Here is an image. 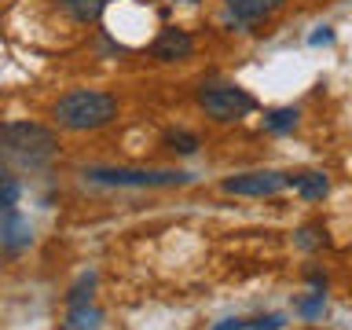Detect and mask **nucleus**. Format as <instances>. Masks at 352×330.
<instances>
[{
	"instance_id": "nucleus-19",
	"label": "nucleus",
	"mask_w": 352,
	"mask_h": 330,
	"mask_svg": "<svg viewBox=\"0 0 352 330\" xmlns=\"http://www.w3.org/2000/svg\"><path fill=\"white\" fill-rule=\"evenodd\" d=\"M308 283L316 286V294H323V290H327V275H319V272H308Z\"/></svg>"
},
{
	"instance_id": "nucleus-7",
	"label": "nucleus",
	"mask_w": 352,
	"mask_h": 330,
	"mask_svg": "<svg viewBox=\"0 0 352 330\" xmlns=\"http://www.w3.org/2000/svg\"><path fill=\"white\" fill-rule=\"evenodd\" d=\"M33 246V228L19 209H0V250L4 253H22Z\"/></svg>"
},
{
	"instance_id": "nucleus-11",
	"label": "nucleus",
	"mask_w": 352,
	"mask_h": 330,
	"mask_svg": "<svg viewBox=\"0 0 352 330\" xmlns=\"http://www.w3.org/2000/svg\"><path fill=\"white\" fill-rule=\"evenodd\" d=\"M103 323V312L88 301V305H70V312L63 319V330H96Z\"/></svg>"
},
{
	"instance_id": "nucleus-18",
	"label": "nucleus",
	"mask_w": 352,
	"mask_h": 330,
	"mask_svg": "<svg viewBox=\"0 0 352 330\" xmlns=\"http://www.w3.org/2000/svg\"><path fill=\"white\" fill-rule=\"evenodd\" d=\"M253 323H250V319H224V323H217L213 330H250Z\"/></svg>"
},
{
	"instance_id": "nucleus-1",
	"label": "nucleus",
	"mask_w": 352,
	"mask_h": 330,
	"mask_svg": "<svg viewBox=\"0 0 352 330\" xmlns=\"http://www.w3.org/2000/svg\"><path fill=\"white\" fill-rule=\"evenodd\" d=\"M59 154V136L37 121H4L0 125V158L22 169H44Z\"/></svg>"
},
{
	"instance_id": "nucleus-10",
	"label": "nucleus",
	"mask_w": 352,
	"mask_h": 330,
	"mask_svg": "<svg viewBox=\"0 0 352 330\" xmlns=\"http://www.w3.org/2000/svg\"><path fill=\"white\" fill-rule=\"evenodd\" d=\"M66 15L74 22H85V26H92V22L103 19V11L110 8V0H63Z\"/></svg>"
},
{
	"instance_id": "nucleus-2",
	"label": "nucleus",
	"mask_w": 352,
	"mask_h": 330,
	"mask_svg": "<svg viewBox=\"0 0 352 330\" xmlns=\"http://www.w3.org/2000/svg\"><path fill=\"white\" fill-rule=\"evenodd\" d=\"M118 110H121L118 96L99 92V88H74L55 103L52 114L66 132H96V129H107L118 118Z\"/></svg>"
},
{
	"instance_id": "nucleus-3",
	"label": "nucleus",
	"mask_w": 352,
	"mask_h": 330,
	"mask_svg": "<svg viewBox=\"0 0 352 330\" xmlns=\"http://www.w3.org/2000/svg\"><path fill=\"white\" fill-rule=\"evenodd\" d=\"M198 107L206 110V118L220 121V125H231V121H242L246 114L257 110V99H253L246 88L239 85H202L198 88Z\"/></svg>"
},
{
	"instance_id": "nucleus-15",
	"label": "nucleus",
	"mask_w": 352,
	"mask_h": 330,
	"mask_svg": "<svg viewBox=\"0 0 352 330\" xmlns=\"http://www.w3.org/2000/svg\"><path fill=\"white\" fill-rule=\"evenodd\" d=\"M19 195H22L19 176L11 173V169H0V209H15Z\"/></svg>"
},
{
	"instance_id": "nucleus-14",
	"label": "nucleus",
	"mask_w": 352,
	"mask_h": 330,
	"mask_svg": "<svg viewBox=\"0 0 352 330\" xmlns=\"http://www.w3.org/2000/svg\"><path fill=\"white\" fill-rule=\"evenodd\" d=\"M294 242H297V250L316 253V250H323L330 239H327V228H323V224H305V228L294 235Z\"/></svg>"
},
{
	"instance_id": "nucleus-16",
	"label": "nucleus",
	"mask_w": 352,
	"mask_h": 330,
	"mask_svg": "<svg viewBox=\"0 0 352 330\" xmlns=\"http://www.w3.org/2000/svg\"><path fill=\"white\" fill-rule=\"evenodd\" d=\"M92 290H96V272H85L81 279L74 283V290L66 294V305H88L92 301Z\"/></svg>"
},
{
	"instance_id": "nucleus-13",
	"label": "nucleus",
	"mask_w": 352,
	"mask_h": 330,
	"mask_svg": "<svg viewBox=\"0 0 352 330\" xmlns=\"http://www.w3.org/2000/svg\"><path fill=\"white\" fill-rule=\"evenodd\" d=\"M162 143H165L173 154H184V158H191V154H198V147H202V140H198L191 129H169V132L162 136Z\"/></svg>"
},
{
	"instance_id": "nucleus-4",
	"label": "nucleus",
	"mask_w": 352,
	"mask_h": 330,
	"mask_svg": "<svg viewBox=\"0 0 352 330\" xmlns=\"http://www.w3.org/2000/svg\"><path fill=\"white\" fill-rule=\"evenodd\" d=\"M85 180L103 187H184L191 173L180 169H85Z\"/></svg>"
},
{
	"instance_id": "nucleus-21",
	"label": "nucleus",
	"mask_w": 352,
	"mask_h": 330,
	"mask_svg": "<svg viewBox=\"0 0 352 330\" xmlns=\"http://www.w3.org/2000/svg\"><path fill=\"white\" fill-rule=\"evenodd\" d=\"M184 4H198V0H184Z\"/></svg>"
},
{
	"instance_id": "nucleus-6",
	"label": "nucleus",
	"mask_w": 352,
	"mask_h": 330,
	"mask_svg": "<svg viewBox=\"0 0 352 330\" xmlns=\"http://www.w3.org/2000/svg\"><path fill=\"white\" fill-rule=\"evenodd\" d=\"M195 55V37L187 30H162L158 33V41L151 44V59H158V63H184V59H191Z\"/></svg>"
},
{
	"instance_id": "nucleus-5",
	"label": "nucleus",
	"mask_w": 352,
	"mask_h": 330,
	"mask_svg": "<svg viewBox=\"0 0 352 330\" xmlns=\"http://www.w3.org/2000/svg\"><path fill=\"white\" fill-rule=\"evenodd\" d=\"M224 195H242V198H268V195H279L286 187V173H275V169H257V173H239V176H228L224 184Z\"/></svg>"
},
{
	"instance_id": "nucleus-17",
	"label": "nucleus",
	"mask_w": 352,
	"mask_h": 330,
	"mask_svg": "<svg viewBox=\"0 0 352 330\" xmlns=\"http://www.w3.org/2000/svg\"><path fill=\"white\" fill-rule=\"evenodd\" d=\"M297 312H301V316H308V319L323 316V294H312L308 301H301V305H297Z\"/></svg>"
},
{
	"instance_id": "nucleus-8",
	"label": "nucleus",
	"mask_w": 352,
	"mask_h": 330,
	"mask_svg": "<svg viewBox=\"0 0 352 330\" xmlns=\"http://www.w3.org/2000/svg\"><path fill=\"white\" fill-rule=\"evenodd\" d=\"M286 0H224V15L235 22V26H253V22H264L279 11Z\"/></svg>"
},
{
	"instance_id": "nucleus-9",
	"label": "nucleus",
	"mask_w": 352,
	"mask_h": 330,
	"mask_svg": "<svg viewBox=\"0 0 352 330\" xmlns=\"http://www.w3.org/2000/svg\"><path fill=\"white\" fill-rule=\"evenodd\" d=\"M286 187H294L308 202H319V198H327L330 180H327V173H294V176L286 173Z\"/></svg>"
},
{
	"instance_id": "nucleus-12",
	"label": "nucleus",
	"mask_w": 352,
	"mask_h": 330,
	"mask_svg": "<svg viewBox=\"0 0 352 330\" xmlns=\"http://www.w3.org/2000/svg\"><path fill=\"white\" fill-rule=\"evenodd\" d=\"M297 121H301L297 107H275V110L264 114V132H272V136H286V132L297 129Z\"/></svg>"
},
{
	"instance_id": "nucleus-20",
	"label": "nucleus",
	"mask_w": 352,
	"mask_h": 330,
	"mask_svg": "<svg viewBox=\"0 0 352 330\" xmlns=\"http://www.w3.org/2000/svg\"><path fill=\"white\" fill-rule=\"evenodd\" d=\"M330 41H334V33H330V30H319V33H312V44H330Z\"/></svg>"
}]
</instances>
